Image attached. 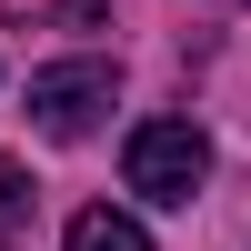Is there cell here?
<instances>
[{
    "instance_id": "obj_1",
    "label": "cell",
    "mask_w": 251,
    "mask_h": 251,
    "mask_svg": "<svg viewBox=\"0 0 251 251\" xmlns=\"http://www.w3.org/2000/svg\"><path fill=\"white\" fill-rule=\"evenodd\" d=\"M121 171H131V191H141V201L181 211V201L211 181V141H201V121H141V131L121 141Z\"/></svg>"
},
{
    "instance_id": "obj_2",
    "label": "cell",
    "mask_w": 251,
    "mask_h": 251,
    "mask_svg": "<svg viewBox=\"0 0 251 251\" xmlns=\"http://www.w3.org/2000/svg\"><path fill=\"white\" fill-rule=\"evenodd\" d=\"M100 111H111V60H50V71H30V121L50 141H80Z\"/></svg>"
},
{
    "instance_id": "obj_3",
    "label": "cell",
    "mask_w": 251,
    "mask_h": 251,
    "mask_svg": "<svg viewBox=\"0 0 251 251\" xmlns=\"http://www.w3.org/2000/svg\"><path fill=\"white\" fill-rule=\"evenodd\" d=\"M60 251H151V231H141L131 211H80V221H71V241H60Z\"/></svg>"
},
{
    "instance_id": "obj_4",
    "label": "cell",
    "mask_w": 251,
    "mask_h": 251,
    "mask_svg": "<svg viewBox=\"0 0 251 251\" xmlns=\"http://www.w3.org/2000/svg\"><path fill=\"white\" fill-rule=\"evenodd\" d=\"M10 211H30V171H10V161H0V221Z\"/></svg>"
}]
</instances>
